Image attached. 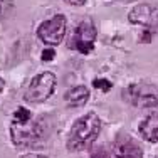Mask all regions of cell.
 <instances>
[{
	"label": "cell",
	"instance_id": "obj_1",
	"mask_svg": "<svg viewBox=\"0 0 158 158\" xmlns=\"http://www.w3.org/2000/svg\"><path fill=\"white\" fill-rule=\"evenodd\" d=\"M10 138L14 145L20 148H32L42 138V130L39 123L34 121L32 113L25 108H17L10 123Z\"/></svg>",
	"mask_w": 158,
	"mask_h": 158
},
{
	"label": "cell",
	"instance_id": "obj_2",
	"mask_svg": "<svg viewBox=\"0 0 158 158\" xmlns=\"http://www.w3.org/2000/svg\"><path fill=\"white\" fill-rule=\"evenodd\" d=\"M101 131V119L96 113H88L79 118L71 128L69 138H67V148L71 152L86 150L94 143Z\"/></svg>",
	"mask_w": 158,
	"mask_h": 158
},
{
	"label": "cell",
	"instance_id": "obj_3",
	"mask_svg": "<svg viewBox=\"0 0 158 158\" xmlns=\"http://www.w3.org/2000/svg\"><path fill=\"white\" fill-rule=\"evenodd\" d=\"M56 76L52 73H42L31 81V86L25 91V99L29 103H44L54 94Z\"/></svg>",
	"mask_w": 158,
	"mask_h": 158
},
{
	"label": "cell",
	"instance_id": "obj_4",
	"mask_svg": "<svg viewBox=\"0 0 158 158\" xmlns=\"http://www.w3.org/2000/svg\"><path fill=\"white\" fill-rule=\"evenodd\" d=\"M128 101L136 108H155L158 104V89L150 82H136L126 89Z\"/></svg>",
	"mask_w": 158,
	"mask_h": 158
},
{
	"label": "cell",
	"instance_id": "obj_5",
	"mask_svg": "<svg viewBox=\"0 0 158 158\" xmlns=\"http://www.w3.org/2000/svg\"><path fill=\"white\" fill-rule=\"evenodd\" d=\"M37 35L44 44H49V46L61 44L66 35V17L59 14V15H54L52 19L42 22L40 27L37 29Z\"/></svg>",
	"mask_w": 158,
	"mask_h": 158
},
{
	"label": "cell",
	"instance_id": "obj_6",
	"mask_svg": "<svg viewBox=\"0 0 158 158\" xmlns=\"http://www.w3.org/2000/svg\"><path fill=\"white\" fill-rule=\"evenodd\" d=\"M73 42H71V47L79 51L81 54H89L94 47V40H96V29L94 25L89 20H82L81 24L74 29L73 34Z\"/></svg>",
	"mask_w": 158,
	"mask_h": 158
},
{
	"label": "cell",
	"instance_id": "obj_7",
	"mask_svg": "<svg viewBox=\"0 0 158 158\" xmlns=\"http://www.w3.org/2000/svg\"><path fill=\"white\" fill-rule=\"evenodd\" d=\"M114 155L116 158H143V150L136 140L121 135L114 140Z\"/></svg>",
	"mask_w": 158,
	"mask_h": 158
},
{
	"label": "cell",
	"instance_id": "obj_8",
	"mask_svg": "<svg viewBox=\"0 0 158 158\" xmlns=\"http://www.w3.org/2000/svg\"><path fill=\"white\" fill-rule=\"evenodd\" d=\"M140 133L146 141L150 143L158 141V113H152L140 123Z\"/></svg>",
	"mask_w": 158,
	"mask_h": 158
},
{
	"label": "cell",
	"instance_id": "obj_9",
	"mask_svg": "<svg viewBox=\"0 0 158 158\" xmlns=\"http://www.w3.org/2000/svg\"><path fill=\"white\" fill-rule=\"evenodd\" d=\"M64 99H66L67 106H71V108H81V106H84V104L88 103L89 91H88V88H86V86H76V88H73V89H69V91H67V94H66Z\"/></svg>",
	"mask_w": 158,
	"mask_h": 158
},
{
	"label": "cell",
	"instance_id": "obj_10",
	"mask_svg": "<svg viewBox=\"0 0 158 158\" xmlns=\"http://www.w3.org/2000/svg\"><path fill=\"white\" fill-rule=\"evenodd\" d=\"M130 20L133 22V24L150 25L153 20H155V10H153L150 5H136L130 12Z\"/></svg>",
	"mask_w": 158,
	"mask_h": 158
},
{
	"label": "cell",
	"instance_id": "obj_11",
	"mask_svg": "<svg viewBox=\"0 0 158 158\" xmlns=\"http://www.w3.org/2000/svg\"><path fill=\"white\" fill-rule=\"evenodd\" d=\"M93 86H94L96 89H101L103 93H108L111 89V82L108 81V79H94V81H93Z\"/></svg>",
	"mask_w": 158,
	"mask_h": 158
},
{
	"label": "cell",
	"instance_id": "obj_12",
	"mask_svg": "<svg viewBox=\"0 0 158 158\" xmlns=\"http://www.w3.org/2000/svg\"><path fill=\"white\" fill-rule=\"evenodd\" d=\"M91 158H108V153L103 146H96L91 150Z\"/></svg>",
	"mask_w": 158,
	"mask_h": 158
},
{
	"label": "cell",
	"instance_id": "obj_13",
	"mask_svg": "<svg viewBox=\"0 0 158 158\" xmlns=\"http://www.w3.org/2000/svg\"><path fill=\"white\" fill-rule=\"evenodd\" d=\"M56 56V52L52 51V49H46V51L42 52V61H52Z\"/></svg>",
	"mask_w": 158,
	"mask_h": 158
},
{
	"label": "cell",
	"instance_id": "obj_14",
	"mask_svg": "<svg viewBox=\"0 0 158 158\" xmlns=\"http://www.w3.org/2000/svg\"><path fill=\"white\" fill-rule=\"evenodd\" d=\"M140 39H141V42H150V40H152V34H150L148 31H145V32L141 34Z\"/></svg>",
	"mask_w": 158,
	"mask_h": 158
},
{
	"label": "cell",
	"instance_id": "obj_15",
	"mask_svg": "<svg viewBox=\"0 0 158 158\" xmlns=\"http://www.w3.org/2000/svg\"><path fill=\"white\" fill-rule=\"evenodd\" d=\"M69 5H84L86 3V0H66Z\"/></svg>",
	"mask_w": 158,
	"mask_h": 158
},
{
	"label": "cell",
	"instance_id": "obj_16",
	"mask_svg": "<svg viewBox=\"0 0 158 158\" xmlns=\"http://www.w3.org/2000/svg\"><path fill=\"white\" fill-rule=\"evenodd\" d=\"M20 158H47L44 155H37V153H27V155H22Z\"/></svg>",
	"mask_w": 158,
	"mask_h": 158
},
{
	"label": "cell",
	"instance_id": "obj_17",
	"mask_svg": "<svg viewBox=\"0 0 158 158\" xmlns=\"http://www.w3.org/2000/svg\"><path fill=\"white\" fill-rule=\"evenodd\" d=\"M3 86H5V81L0 77V94H2V91H3Z\"/></svg>",
	"mask_w": 158,
	"mask_h": 158
},
{
	"label": "cell",
	"instance_id": "obj_18",
	"mask_svg": "<svg viewBox=\"0 0 158 158\" xmlns=\"http://www.w3.org/2000/svg\"><path fill=\"white\" fill-rule=\"evenodd\" d=\"M0 15H2V0H0Z\"/></svg>",
	"mask_w": 158,
	"mask_h": 158
},
{
	"label": "cell",
	"instance_id": "obj_19",
	"mask_svg": "<svg viewBox=\"0 0 158 158\" xmlns=\"http://www.w3.org/2000/svg\"><path fill=\"white\" fill-rule=\"evenodd\" d=\"M156 158H158V156H156Z\"/></svg>",
	"mask_w": 158,
	"mask_h": 158
}]
</instances>
